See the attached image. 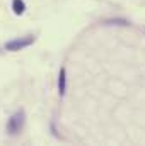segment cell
<instances>
[{
	"mask_svg": "<svg viewBox=\"0 0 145 146\" xmlns=\"http://www.w3.org/2000/svg\"><path fill=\"white\" fill-rule=\"evenodd\" d=\"M33 36H28V37H21V39H14V41H10V42H7L5 44V48L9 49V51H17V49H22V48H26V46H29V44H33Z\"/></svg>",
	"mask_w": 145,
	"mask_h": 146,
	"instance_id": "6da1fadb",
	"label": "cell"
},
{
	"mask_svg": "<svg viewBox=\"0 0 145 146\" xmlns=\"http://www.w3.org/2000/svg\"><path fill=\"white\" fill-rule=\"evenodd\" d=\"M22 122H24V115H22V112H21V114H15V115L10 119V122H9V133H10V134H15L17 131H21Z\"/></svg>",
	"mask_w": 145,
	"mask_h": 146,
	"instance_id": "7a4b0ae2",
	"label": "cell"
},
{
	"mask_svg": "<svg viewBox=\"0 0 145 146\" xmlns=\"http://www.w3.org/2000/svg\"><path fill=\"white\" fill-rule=\"evenodd\" d=\"M58 90H60V95L65 94V68L60 70V78H58Z\"/></svg>",
	"mask_w": 145,
	"mask_h": 146,
	"instance_id": "3957f363",
	"label": "cell"
},
{
	"mask_svg": "<svg viewBox=\"0 0 145 146\" xmlns=\"http://www.w3.org/2000/svg\"><path fill=\"white\" fill-rule=\"evenodd\" d=\"M12 5H14V12H15V14H22V12H24V9H26L22 0H14V2H12Z\"/></svg>",
	"mask_w": 145,
	"mask_h": 146,
	"instance_id": "277c9868",
	"label": "cell"
}]
</instances>
